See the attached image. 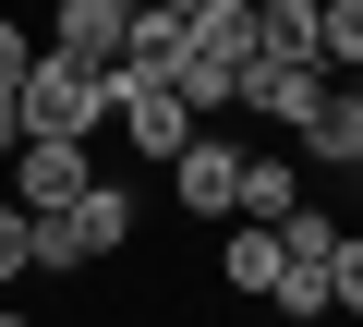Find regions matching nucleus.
<instances>
[{"label":"nucleus","instance_id":"obj_1","mask_svg":"<svg viewBox=\"0 0 363 327\" xmlns=\"http://www.w3.org/2000/svg\"><path fill=\"white\" fill-rule=\"evenodd\" d=\"M13 109H25V133H49V145H97V121H109V73L73 61V49H37L25 85H13Z\"/></svg>","mask_w":363,"mask_h":327},{"label":"nucleus","instance_id":"obj_2","mask_svg":"<svg viewBox=\"0 0 363 327\" xmlns=\"http://www.w3.org/2000/svg\"><path fill=\"white\" fill-rule=\"evenodd\" d=\"M133 218H145V206H133V194L97 170V182H85L61 218H37V267H49V279H85V267H109V255L133 243Z\"/></svg>","mask_w":363,"mask_h":327},{"label":"nucleus","instance_id":"obj_3","mask_svg":"<svg viewBox=\"0 0 363 327\" xmlns=\"http://www.w3.org/2000/svg\"><path fill=\"white\" fill-rule=\"evenodd\" d=\"M85 182H97V145H49V133H25V145H13V170H0V194H13L25 218H61Z\"/></svg>","mask_w":363,"mask_h":327},{"label":"nucleus","instance_id":"obj_4","mask_svg":"<svg viewBox=\"0 0 363 327\" xmlns=\"http://www.w3.org/2000/svg\"><path fill=\"white\" fill-rule=\"evenodd\" d=\"M109 133L145 157V170H169V157L194 145V109H182V85H121L109 73Z\"/></svg>","mask_w":363,"mask_h":327},{"label":"nucleus","instance_id":"obj_5","mask_svg":"<svg viewBox=\"0 0 363 327\" xmlns=\"http://www.w3.org/2000/svg\"><path fill=\"white\" fill-rule=\"evenodd\" d=\"M327 97H339V73H327V61H255V73H242V109H255L267 133H303Z\"/></svg>","mask_w":363,"mask_h":327},{"label":"nucleus","instance_id":"obj_6","mask_svg":"<svg viewBox=\"0 0 363 327\" xmlns=\"http://www.w3.org/2000/svg\"><path fill=\"white\" fill-rule=\"evenodd\" d=\"M169 194H182V206H194V218H230V194H242V145L194 121V145H182V157H169Z\"/></svg>","mask_w":363,"mask_h":327},{"label":"nucleus","instance_id":"obj_7","mask_svg":"<svg viewBox=\"0 0 363 327\" xmlns=\"http://www.w3.org/2000/svg\"><path fill=\"white\" fill-rule=\"evenodd\" d=\"M291 206H303V145H242V194H230V218L279 231Z\"/></svg>","mask_w":363,"mask_h":327},{"label":"nucleus","instance_id":"obj_8","mask_svg":"<svg viewBox=\"0 0 363 327\" xmlns=\"http://www.w3.org/2000/svg\"><path fill=\"white\" fill-rule=\"evenodd\" d=\"M255 61H327V0H255Z\"/></svg>","mask_w":363,"mask_h":327},{"label":"nucleus","instance_id":"obj_9","mask_svg":"<svg viewBox=\"0 0 363 327\" xmlns=\"http://www.w3.org/2000/svg\"><path fill=\"white\" fill-rule=\"evenodd\" d=\"M121 37H133V13H121V0H61V13H49V49H73V61H121Z\"/></svg>","mask_w":363,"mask_h":327},{"label":"nucleus","instance_id":"obj_10","mask_svg":"<svg viewBox=\"0 0 363 327\" xmlns=\"http://www.w3.org/2000/svg\"><path fill=\"white\" fill-rule=\"evenodd\" d=\"M291 145L315 157V170H351V182H363V97L339 85V97H327V109H315V121H303Z\"/></svg>","mask_w":363,"mask_h":327},{"label":"nucleus","instance_id":"obj_11","mask_svg":"<svg viewBox=\"0 0 363 327\" xmlns=\"http://www.w3.org/2000/svg\"><path fill=\"white\" fill-rule=\"evenodd\" d=\"M279 267H291V255H279V231L218 218V279H230V291H255V303H267V291H279Z\"/></svg>","mask_w":363,"mask_h":327},{"label":"nucleus","instance_id":"obj_12","mask_svg":"<svg viewBox=\"0 0 363 327\" xmlns=\"http://www.w3.org/2000/svg\"><path fill=\"white\" fill-rule=\"evenodd\" d=\"M194 61L255 73V0H206V13H194Z\"/></svg>","mask_w":363,"mask_h":327},{"label":"nucleus","instance_id":"obj_13","mask_svg":"<svg viewBox=\"0 0 363 327\" xmlns=\"http://www.w3.org/2000/svg\"><path fill=\"white\" fill-rule=\"evenodd\" d=\"M279 255H291V267H327V255H339V218H327V206L303 194V206L279 218Z\"/></svg>","mask_w":363,"mask_h":327},{"label":"nucleus","instance_id":"obj_14","mask_svg":"<svg viewBox=\"0 0 363 327\" xmlns=\"http://www.w3.org/2000/svg\"><path fill=\"white\" fill-rule=\"evenodd\" d=\"M267 303H279L291 327H327V315H339V291H327V267H279V291H267Z\"/></svg>","mask_w":363,"mask_h":327},{"label":"nucleus","instance_id":"obj_15","mask_svg":"<svg viewBox=\"0 0 363 327\" xmlns=\"http://www.w3.org/2000/svg\"><path fill=\"white\" fill-rule=\"evenodd\" d=\"M25 267H37V218H25V206H13V194H0V291H13V279H25Z\"/></svg>","mask_w":363,"mask_h":327},{"label":"nucleus","instance_id":"obj_16","mask_svg":"<svg viewBox=\"0 0 363 327\" xmlns=\"http://www.w3.org/2000/svg\"><path fill=\"white\" fill-rule=\"evenodd\" d=\"M327 73H363V0H327Z\"/></svg>","mask_w":363,"mask_h":327},{"label":"nucleus","instance_id":"obj_17","mask_svg":"<svg viewBox=\"0 0 363 327\" xmlns=\"http://www.w3.org/2000/svg\"><path fill=\"white\" fill-rule=\"evenodd\" d=\"M327 291H339V315H363V231H339V255H327Z\"/></svg>","mask_w":363,"mask_h":327},{"label":"nucleus","instance_id":"obj_18","mask_svg":"<svg viewBox=\"0 0 363 327\" xmlns=\"http://www.w3.org/2000/svg\"><path fill=\"white\" fill-rule=\"evenodd\" d=\"M25 61H37V37H25L13 13H0V97H13V85H25Z\"/></svg>","mask_w":363,"mask_h":327},{"label":"nucleus","instance_id":"obj_19","mask_svg":"<svg viewBox=\"0 0 363 327\" xmlns=\"http://www.w3.org/2000/svg\"><path fill=\"white\" fill-rule=\"evenodd\" d=\"M13 145H25V109H13V97H0V170H13Z\"/></svg>","mask_w":363,"mask_h":327},{"label":"nucleus","instance_id":"obj_20","mask_svg":"<svg viewBox=\"0 0 363 327\" xmlns=\"http://www.w3.org/2000/svg\"><path fill=\"white\" fill-rule=\"evenodd\" d=\"M157 13H169V25H194V13H206V0H157Z\"/></svg>","mask_w":363,"mask_h":327},{"label":"nucleus","instance_id":"obj_21","mask_svg":"<svg viewBox=\"0 0 363 327\" xmlns=\"http://www.w3.org/2000/svg\"><path fill=\"white\" fill-rule=\"evenodd\" d=\"M0 327H37V315H13V303H0Z\"/></svg>","mask_w":363,"mask_h":327},{"label":"nucleus","instance_id":"obj_22","mask_svg":"<svg viewBox=\"0 0 363 327\" xmlns=\"http://www.w3.org/2000/svg\"><path fill=\"white\" fill-rule=\"evenodd\" d=\"M339 85H351V97H363V73H339Z\"/></svg>","mask_w":363,"mask_h":327},{"label":"nucleus","instance_id":"obj_23","mask_svg":"<svg viewBox=\"0 0 363 327\" xmlns=\"http://www.w3.org/2000/svg\"><path fill=\"white\" fill-rule=\"evenodd\" d=\"M121 13H145V0H121Z\"/></svg>","mask_w":363,"mask_h":327}]
</instances>
